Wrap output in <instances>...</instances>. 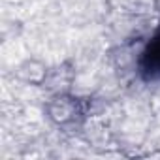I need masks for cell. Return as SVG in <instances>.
Returning a JSON list of instances; mask_svg holds the SVG:
<instances>
[{"mask_svg": "<svg viewBox=\"0 0 160 160\" xmlns=\"http://www.w3.org/2000/svg\"><path fill=\"white\" fill-rule=\"evenodd\" d=\"M138 70L145 81H160V32H156L143 47Z\"/></svg>", "mask_w": 160, "mask_h": 160, "instance_id": "obj_1", "label": "cell"}]
</instances>
